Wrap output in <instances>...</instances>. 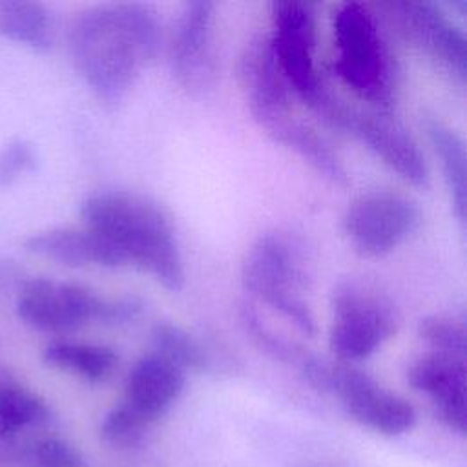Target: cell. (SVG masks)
<instances>
[{"label":"cell","mask_w":467,"mask_h":467,"mask_svg":"<svg viewBox=\"0 0 467 467\" xmlns=\"http://www.w3.org/2000/svg\"><path fill=\"white\" fill-rule=\"evenodd\" d=\"M26 467H86L80 451L62 438H44L26 452Z\"/></svg>","instance_id":"cb8c5ba5"},{"label":"cell","mask_w":467,"mask_h":467,"mask_svg":"<svg viewBox=\"0 0 467 467\" xmlns=\"http://www.w3.org/2000/svg\"><path fill=\"white\" fill-rule=\"evenodd\" d=\"M323 392H332L354 421L378 434L400 436L416 423V410L405 398L350 363H328Z\"/></svg>","instance_id":"ba28073f"},{"label":"cell","mask_w":467,"mask_h":467,"mask_svg":"<svg viewBox=\"0 0 467 467\" xmlns=\"http://www.w3.org/2000/svg\"><path fill=\"white\" fill-rule=\"evenodd\" d=\"M38 166V155L35 146L20 137L11 139L0 150V188L11 186L22 175L35 171Z\"/></svg>","instance_id":"d4e9b609"},{"label":"cell","mask_w":467,"mask_h":467,"mask_svg":"<svg viewBox=\"0 0 467 467\" xmlns=\"http://www.w3.org/2000/svg\"><path fill=\"white\" fill-rule=\"evenodd\" d=\"M80 217L86 228L119 250L124 263L148 272L168 290L182 288L184 265L175 230L157 202L133 192L106 190L82 201Z\"/></svg>","instance_id":"7a4b0ae2"},{"label":"cell","mask_w":467,"mask_h":467,"mask_svg":"<svg viewBox=\"0 0 467 467\" xmlns=\"http://www.w3.org/2000/svg\"><path fill=\"white\" fill-rule=\"evenodd\" d=\"M13 275V270L7 265H0V283L7 281Z\"/></svg>","instance_id":"484cf974"},{"label":"cell","mask_w":467,"mask_h":467,"mask_svg":"<svg viewBox=\"0 0 467 467\" xmlns=\"http://www.w3.org/2000/svg\"><path fill=\"white\" fill-rule=\"evenodd\" d=\"M151 343L153 352L162 356L164 359L177 365L181 370H206L210 365V356L202 343L190 334L186 328L159 321L151 328Z\"/></svg>","instance_id":"ffe728a7"},{"label":"cell","mask_w":467,"mask_h":467,"mask_svg":"<svg viewBox=\"0 0 467 467\" xmlns=\"http://www.w3.org/2000/svg\"><path fill=\"white\" fill-rule=\"evenodd\" d=\"M425 135L440 159L443 179L451 193V202L456 217L465 221V206H467V157L465 144L462 137L451 130L447 124L434 117H427L423 120Z\"/></svg>","instance_id":"e0dca14e"},{"label":"cell","mask_w":467,"mask_h":467,"mask_svg":"<svg viewBox=\"0 0 467 467\" xmlns=\"http://www.w3.org/2000/svg\"><path fill=\"white\" fill-rule=\"evenodd\" d=\"M42 359L46 365L89 383L106 381L119 363L117 354L109 347L78 341H53L44 348Z\"/></svg>","instance_id":"ac0fdd59"},{"label":"cell","mask_w":467,"mask_h":467,"mask_svg":"<svg viewBox=\"0 0 467 467\" xmlns=\"http://www.w3.org/2000/svg\"><path fill=\"white\" fill-rule=\"evenodd\" d=\"M400 33L438 60L462 82L467 75V38L463 29L436 2L383 4Z\"/></svg>","instance_id":"7c38bea8"},{"label":"cell","mask_w":467,"mask_h":467,"mask_svg":"<svg viewBox=\"0 0 467 467\" xmlns=\"http://www.w3.org/2000/svg\"><path fill=\"white\" fill-rule=\"evenodd\" d=\"M272 9V35L268 36L274 58L292 93L310 109L327 95L316 62V13L314 5L299 0H279Z\"/></svg>","instance_id":"52a82bcc"},{"label":"cell","mask_w":467,"mask_h":467,"mask_svg":"<svg viewBox=\"0 0 467 467\" xmlns=\"http://www.w3.org/2000/svg\"><path fill=\"white\" fill-rule=\"evenodd\" d=\"M24 248L33 255L75 268H117L126 265L119 250L89 228H51L38 232L26 239Z\"/></svg>","instance_id":"2e32d148"},{"label":"cell","mask_w":467,"mask_h":467,"mask_svg":"<svg viewBox=\"0 0 467 467\" xmlns=\"http://www.w3.org/2000/svg\"><path fill=\"white\" fill-rule=\"evenodd\" d=\"M243 285L263 303L277 310L305 336L316 334V319L303 299L306 274L294 244L279 234L261 235L243 263Z\"/></svg>","instance_id":"5b68a950"},{"label":"cell","mask_w":467,"mask_h":467,"mask_svg":"<svg viewBox=\"0 0 467 467\" xmlns=\"http://www.w3.org/2000/svg\"><path fill=\"white\" fill-rule=\"evenodd\" d=\"M142 308L137 297L108 299L91 288L47 277L27 279L16 297L18 317L42 332H71L88 323L117 325Z\"/></svg>","instance_id":"277c9868"},{"label":"cell","mask_w":467,"mask_h":467,"mask_svg":"<svg viewBox=\"0 0 467 467\" xmlns=\"http://www.w3.org/2000/svg\"><path fill=\"white\" fill-rule=\"evenodd\" d=\"M151 423L124 401L115 405L100 423V438L106 445L117 451H128L144 440Z\"/></svg>","instance_id":"7402d4cb"},{"label":"cell","mask_w":467,"mask_h":467,"mask_svg":"<svg viewBox=\"0 0 467 467\" xmlns=\"http://www.w3.org/2000/svg\"><path fill=\"white\" fill-rule=\"evenodd\" d=\"M334 71L368 108L390 109L396 62L376 15L359 2H345L332 15Z\"/></svg>","instance_id":"3957f363"},{"label":"cell","mask_w":467,"mask_h":467,"mask_svg":"<svg viewBox=\"0 0 467 467\" xmlns=\"http://www.w3.org/2000/svg\"><path fill=\"white\" fill-rule=\"evenodd\" d=\"M420 337L432 352L465 358V328L447 316H427L418 323Z\"/></svg>","instance_id":"603a6c76"},{"label":"cell","mask_w":467,"mask_h":467,"mask_svg":"<svg viewBox=\"0 0 467 467\" xmlns=\"http://www.w3.org/2000/svg\"><path fill=\"white\" fill-rule=\"evenodd\" d=\"M339 130L358 137L403 181L418 188L427 186L429 170L423 153L414 137L389 109H359L347 104Z\"/></svg>","instance_id":"30bf717a"},{"label":"cell","mask_w":467,"mask_h":467,"mask_svg":"<svg viewBox=\"0 0 467 467\" xmlns=\"http://www.w3.org/2000/svg\"><path fill=\"white\" fill-rule=\"evenodd\" d=\"M49 407L31 390L16 385L0 387V436L11 438L27 427L44 425Z\"/></svg>","instance_id":"44dd1931"},{"label":"cell","mask_w":467,"mask_h":467,"mask_svg":"<svg viewBox=\"0 0 467 467\" xmlns=\"http://www.w3.org/2000/svg\"><path fill=\"white\" fill-rule=\"evenodd\" d=\"M184 383V370L162 356L150 352L142 356L128 372L122 401L153 423L179 400Z\"/></svg>","instance_id":"9a60e30c"},{"label":"cell","mask_w":467,"mask_h":467,"mask_svg":"<svg viewBox=\"0 0 467 467\" xmlns=\"http://www.w3.org/2000/svg\"><path fill=\"white\" fill-rule=\"evenodd\" d=\"M409 385L427 394L436 416L452 432L467 431V368L465 358L429 352L418 358L407 372Z\"/></svg>","instance_id":"5bb4252c"},{"label":"cell","mask_w":467,"mask_h":467,"mask_svg":"<svg viewBox=\"0 0 467 467\" xmlns=\"http://www.w3.org/2000/svg\"><path fill=\"white\" fill-rule=\"evenodd\" d=\"M161 24L151 5L106 2L77 15L69 27L71 60L93 95L117 108L142 67L161 49Z\"/></svg>","instance_id":"6da1fadb"},{"label":"cell","mask_w":467,"mask_h":467,"mask_svg":"<svg viewBox=\"0 0 467 467\" xmlns=\"http://www.w3.org/2000/svg\"><path fill=\"white\" fill-rule=\"evenodd\" d=\"M213 18V2L193 0L182 5L173 26L170 42L171 71L192 95H204L215 80Z\"/></svg>","instance_id":"8fae6325"},{"label":"cell","mask_w":467,"mask_h":467,"mask_svg":"<svg viewBox=\"0 0 467 467\" xmlns=\"http://www.w3.org/2000/svg\"><path fill=\"white\" fill-rule=\"evenodd\" d=\"M239 82L250 113L265 131L294 113V93L274 58L268 36H255L246 44L239 58Z\"/></svg>","instance_id":"4fadbf2b"},{"label":"cell","mask_w":467,"mask_h":467,"mask_svg":"<svg viewBox=\"0 0 467 467\" xmlns=\"http://www.w3.org/2000/svg\"><path fill=\"white\" fill-rule=\"evenodd\" d=\"M420 221V210L412 201L389 190H374L348 204L343 232L359 255L379 257L410 237Z\"/></svg>","instance_id":"9c48e42d"},{"label":"cell","mask_w":467,"mask_h":467,"mask_svg":"<svg viewBox=\"0 0 467 467\" xmlns=\"http://www.w3.org/2000/svg\"><path fill=\"white\" fill-rule=\"evenodd\" d=\"M330 350L341 363H354L374 354L394 332L396 312L379 292L356 283H339L330 299Z\"/></svg>","instance_id":"8992f818"},{"label":"cell","mask_w":467,"mask_h":467,"mask_svg":"<svg viewBox=\"0 0 467 467\" xmlns=\"http://www.w3.org/2000/svg\"><path fill=\"white\" fill-rule=\"evenodd\" d=\"M0 35L35 51L53 44V22L47 7L33 0H0Z\"/></svg>","instance_id":"d6986e66"}]
</instances>
